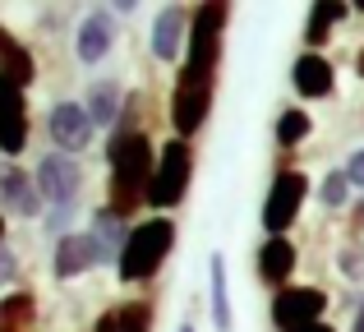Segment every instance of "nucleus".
<instances>
[{
    "mask_svg": "<svg viewBox=\"0 0 364 332\" xmlns=\"http://www.w3.org/2000/svg\"><path fill=\"white\" fill-rule=\"evenodd\" d=\"M346 180L355 194H364V148H355V153L346 157Z\"/></svg>",
    "mask_w": 364,
    "mask_h": 332,
    "instance_id": "nucleus-27",
    "label": "nucleus"
},
{
    "mask_svg": "<svg viewBox=\"0 0 364 332\" xmlns=\"http://www.w3.org/2000/svg\"><path fill=\"white\" fill-rule=\"evenodd\" d=\"M33 180L37 189H42V203L46 208H83V185H88V176H83V162L70 153H42L33 166Z\"/></svg>",
    "mask_w": 364,
    "mask_h": 332,
    "instance_id": "nucleus-6",
    "label": "nucleus"
},
{
    "mask_svg": "<svg viewBox=\"0 0 364 332\" xmlns=\"http://www.w3.org/2000/svg\"><path fill=\"white\" fill-rule=\"evenodd\" d=\"M9 240V222H5V213H0V245Z\"/></svg>",
    "mask_w": 364,
    "mask_h": 332,
    "instance_id": "nucleus-32",
    "label": "nucleus"
},
{
    "mask_svg": "<svg viewBox=\"0 0 364 332\" xmlns=\"http://www.w3.org/2000/svg\"><path fill=\"white\" fill-rule=\"evenodd\" d=\"M226 23H231V5H226V0H203V5H194V18H189V46H185V60H180L176 83L217 88L222 51H226Z\"/></svg>",
    "mask_w": 364,
    "mask_h": 332,
    "instance_id": "nucleus-2",
    "label": "nucleus"
},
{
    "mask_svg": "<svg viewBox=\"0 0 364 332\" xmlns=\"http://www.w3.org/2000/svg\"><path fill=\"white\" fill-rule=\"evenodd\" d=\"M0 79H9L14 88H33L37 83V55H33V46L28 42H14L5 55H0Z\"/></svg>",
    "mask_w": 364,
    "mask_h": 332,
    "instance_id": "nucleus-23",
    "label": "nucleus"
},
{
    "mask_svg": "<svg viewBox=\"0 0 364 332\" xmlns=\"http://www.w3.org/2000/svg\"><path fill=\"white\" fill-rule=\"evenodd\" d=\"M355 14H364V0H360V5H355Z\"/></svg>",
    "mask_w": 364,
    "mask_h": 332,
    "instance_id": "nucleus-35",
    "label": "nucleus"
},
{
    "mask_svg": "<svg viewBox=\"0 0 364 332\" xmlns=\"http://www.w3.org/2000/svg\"><path fill=\"white\" fill-rule=\"evenodd\" d=\"M107 208L124 222H134L139 213H148V185L157 171V144L148 129L134 134H107Z\"/></svg>",
    "mask_w": 364,
    "mask_h": 332,
    "instance_id": "nucleus-1",
    "label": "nucleus"
},
{
    "mask_svg": "<svg viewBox=\"0 0 364 332\" xmlns=\"http://www.w3.org/2000/svg\"><path fill=\"white\" fill-rule=\"evenodd\" d=\"M208 314L217 332H235V309H231V272H226V254H208Z\"/></svg>",
    "mask_w": 364,
    "mask_h": 332,
    "instance_id": "nucleus-17",
    "label": "nucleus"
},
{
    "mask_svg": "<svg viewBox=\"0 0 364 332\" xmlns=\"http://www.w3.org/2000/svg\"><path fill=\"white\" fill-rule=\"evenodd\" d=\"M33 144V116H28V92L0 79V157L18 162Z\"/></svg>",
    "mask_w": 364,
    "mask_h": 332,
    "instance_id": "nucleus-10",
    "label": "nucleus"
},
{
    "mask_svg": "<svg viewBox=\"0 0 364 332\" xmlns=\"http://www.w3.org/2000/svg\"><path fill=\"white\" fill-rule=\"evenodd\" d=\"M18 277H23L18 254L9 250V245H0V296H9V287H18Z\"/></svg>",
    "mask_w": 364,
    "mask_h": 332,
    "instance_id": "nucleus-26",
    "label": "nucleus"
},
{
    "mask_svg": "<svg viewBox=\"0 0 364 332\" xmlns=\"http://www.w3.org/2000/svg\"><path fill=\"white\" fill-rule=\"evenodd\" d=\"M328 305L332 296L323 287H286L267 300V318H272L277 332H295V328H309V323H323L328 318Z\"/></svg>",
    "mask_w": 364,
    "mask_h": 332,
    "instance_id": "nucleus-8",
    "label": "nucleus"
},
{
    "mask_svg": "<svg viewBox=\"0 0 364 332\" xmlns=\"http://www.w3.org/2000/svg\"><path fill=\"white\" fill-rule=\"evenodd\" d=\"M295 268H300V245H295L291 235H267V240L254 250V277L263 282L272 296L291 287Z\"/></svg>",
    "mask_w": 364,
    "mask_h": 332,
    "instance_id": "nucleus-13",
    "label": "nucleus"
},
{
    "mask_svg": "<svg viewBox=\"0 0 364 332\" xmlns=\"http://www.w3.org/2000/svg\"><path fill=\"white\" fill-rule=\"evenodd\" d=\"M14 42H18V37H14V33H9V28H5V23H0V55H5V51H9V46H14Z\"/></svg>",
    "mask_w": 364,
    "mask_h": 332,
    "instance_id": "nucleus-29",
    "label": "nucleus"
},
{
    "mask_svg": "<svg viewBox=\"0 0 364 332\" xmlns=\"http://www.w3.org/2000/svg\"><path fill=\"white\" fill-rule=\"evenodd\" d=\"M176 332H198V328H194V323H180V328H176Z\"/></svg>",
    "mask_w": 364,
    "mask_h": 332,
    "instance_id": "nucleus-34",
    "label": "nucleus"
},
{
    "mask_svg": "<svg viewBox=\"0 0 364 332\" xmlns=\"http://www.w3.org/2000/svg\"><path fill=\"white\" fill-rule=\"evenodd\" d=\"M0 332H37V296L33 291H9L0 296Z\"/></svg>",
    "mask_w": 364,
    "mask_h": 332,
    "instance_id": "nucleus-21",
    "label": "nucleus"
},
{
    "mask_svg": "<svg viewBox=\"0 0 364 332\" xmlns=\"http://www.w3.org/2000/svg\"><path fill=\"white\" fill-rule=\"evenodd\" d=\"M189 18H194V9H185L180 0H171V5H161L157 14H152V28H148V51H152V60H161V65H180V60H185Z\"/></svg>",
    "mask_w": 364,
    "mask_h": 332,
    "instance_id": "nucleus-9",
    "label": "nucleus"
},
{
    "mask_svg": "<svg viewBox=\"0 0 364 332\" xmlns=\"http://www.w3.org/2000/svg\"><path fill=\"white\" fill-rule=\"evenodd\" d=\"M124 97H129V92H124V83H120V79H97V83H92V88L83 92V107H88L92 125H97V129H107V134H111V129L120 125Z\"/></svg>",
    "mask_w": 364,
    "mask_h": 332,
    "instance_id": "nucleus-18",
    "label": "nucleus"
},
{
    "mask_svg": "<svg viewBox=\"0 0 364 332\" xmlns=\"http://www.w3.org/2000/svg\"><path fill=\"white\" fill-rule=\"evenodd\" d=\"M355 74H360V79H364V46H360V51H355Z\"/></svg>",
    "mask_w": 364,
    "mask_h": 332,
    "instance_id": "nucleus-33",
    "label": "nucleus"
},
{
    "mask_svg": "<svg viewBox=\"0 0 364 332\" xmlns=\"http://www.w3.org/2000/svg\"><path fill=\"white\" fill-rule=\"evenodd\" d=\"M92 268H102V254H97L88 231H70L55 240V250H51V277L55 282H79Z\"/></svg>",
    "mask_w": 364,
    "mask_h": 332,
    "instance_id": "nucleus-15",
    "label": "nucleus"
},
{
    "mask_svg": "<svg viewBox=\"0 0 364 332\" xmlns=\"http://www.w3.org/2000/svg\"><path fill=\"white\" fill-rule=\"evenodd\" d=\"M350 231H355V235L364 231V194L355 198V203H350Z\"/></svg>",
    "mask_w": 364,
    "mask_h": 332,
    "instance_id": "nucleus-28",
    "label": "nucleus"
},
{
    "mask_svg": "<svg viewBox=\"0 0 364 332\" xmlns=\"http://www.w3.org/2000/svg\"><path fill=\"white\" fill-rule=\"evenodd\" d=\"M350 332H364V296H360V305H355V318H350Z\"/></svg>",
    "mask_w": 364,
    "mask_h": 332,
    "instance_id": "nucleus-30",
    "label": "nucleus"
},
{
    "mask_svg": "<svg viewBox=\"0 0 364 332\" xmlns=\"http://www.w3.org/2000/svg\"><path fill=\"white\" fill-rule=\"evenodd\" d=\"M291 88H295L300 102L337 97V65H332L323 51H300L291 60Z\"/></svg>",
    "mask_w": 364,
    "mask_h": 332,
    "instance_id": "nucleus-14",
    "label": "nucleus"
},
{
    "mask_svg": "<svg viewBox=\"0 0 364 332\" xmlns=\"http://www.w3.org/2000/svg\"><path fill=\"white\" fill-rule=\"evenodd\" d=\"M309 134H314V116L309 111L304 107H282V116H277V125H272L277 148H282V153H295Z\"/></svg>",
    "mask_w": 364,
    "mask_h": 332,
    "instance_id": "nucleus-22",
    "label": "nucleus"
},
{
    "mask_svg": "<svg viewBox=\"0 0 364 332\" xmlns=\"http://www.w3.org/2000/svg\"><path fill=\"white\" fill-rule=\"evenodd\" d=\"M304 203H309V176L300 166H277L272 185L263 194V208H258V222L267 235H291Z\"/></svg>",
    "mask_w": 364,
    "mask_h": 332,
    "instance_id": "nucleus-5",
    "label": "nucleus"
},
{
    "mask_svg": "<svg viewBox=\"0 0 364 332\" xmlns=\"http://www.w3.org/2000/svg\"><path fill=\"white\" fill-rule=\"evenodd\" d=\"M152 318H157L152 300H120V305L102 309L92 332H152Z\"/></svg>",
    "mask_w": 364,
    "mask_h": 332,
    "instance_id": "nucleus-20",
    "label": "nucleus"
},
{
    "mask_svg": "<svg viewBox=\"0 0 364 332\" xmlns=\"http://www.w3.org/2000/svg\"><path fill=\"white\" fill-rule=\"evenodd\" d=\"M83 231L92 235V245H97V254H102V268H107V263H120V250H124V240H129L134 222H124V217H116L107 203H102V208H92V217H88Z\"/></svg>",
    "mask_w": 364,
    "mask_h": 332,
    "instance_id": "nucleus-16",
    "label": "nucleus"
},
{
    "mask_svg": "<svg viewBox=\"0 0 364 332\" xmlns=\"http://www.w3.org/2000/svg\"><path fill=\"white\" fill-rule=\"evenodd\" d=\"M176 240H180L176 217H143V222H134L129 240L120 250V263H116L120 287H148V282H157L166 259L176 254Z\"/></svg>",
    "mask_w": 364,
    "mask_h": 332,
    "instance_id": "nucleus-3",
    "label": "nucleus"
},
{
    "mask_svg": "<svg viewBox=\"0 0 364 332\" xmlns=\"http://www.w3.org/2000/svg\"><path fill=\"white\" fill-rule=\"evenodd\" d=\"M116 42H120V23H116V14H111L107 5H97V9H88V14L74 23V60L79 65H102L111 51H116Z\"/></svg>",
    "mask_w": 364,
    "mask_h": 332,
    "instance_id": "nucleus-11",
    "label": "nucleus"
},
{
    "mask_svg": "<svg viewBox=\"0 0 364 332\" xmlns=\"http://www.w3.org/2000/svg\"><path fill=\"white\" fill-rule=\"evenodd\" d=\"M194 185V144L171 134L166 144H157V171L148 185V217H171V208H180Z\"/></svg>",
    "mask_w": 364,
    "mask_h": 332,
    "instance_id": "nucleus-4",
    "label": "nucleus"
},
{
    "mask_svg": "<svg viewBox=\"0 0 364 332\" xmlns=\"http://www.w3.org/2000/svg\"><path fill=\"white\" fill-rule=\"evenodd\" d=\"M295 332H337V328H332L328 318H323V323H309V328H295Z\"/></svg>",
    "mask_w": 364,
    "mask_h": 332,
    "instance_id": "nucleus-31",
    "label": "nucleus"
},
{
    "mask_svg": "<svg viewBox=\"0 0 364 332\" xmlns=\"http://www.w3.org/2000/svg\"><path fill=\"white\" fill-rule=\"evenodd\" d=\"M350 14H355V9L341 5V0H314L309 18H304V51H323V46L332 42V28L346 23Z\"/></svg>",
    "mask_w": 364,
    "mask_h": 332,
    "instance_id": "nucleus-19",
    "label": "nucleus"
},
{
    "mask_svg": "<svg viewBox=\"0 0 364 332\" xmlns=\"http://www.w3.org/2000/svg\"><path fill=\"white\" fill-rule=\"evenodd\" d=\"M314 194H318V203L328 208V213L350 208V194H355V189H350V180H346V166H332L328 176L318 180V189H314Z\"/></svg>",
    "mask_w": 364,
    "mask_h": 332,
    "instance_id": "nucleus-24",
    "label": "nucleus"
},
{
    "mask_svg": "<svg viewBox=\"0 0 364 332\" xmlns=\"http://www.w3.org/2000/svg\"><path fill=\"white\" fill-rule=\"evenodd\" d=\"M0 213L23 217V222H42V213H46L33 171H23L18 162H9V157H0Z\"/></svg>",
    "mask_w": 364,
    "mask_h": 332,
    "instance_id": "nucleus-12",
    "label": "nucleus"
},
{
    "mask_svg": "<svg viewBox=\"0 0 364 332\" xmlns=\"http://www.w3.org/2000/svg\"><path fill=\"white\" fill-rule=\"evenodd\" d=\"M46 139H51L55 153H88L92 139H97V125H92L88 107H83V97H60L51 102V111H46Z\"/></svg>",
    "mask_w": 364,
    "mask_h": 332,
    "instance_id": "nucleus-7",
    "label": "nucleus"
},
{
    "mask_svg": "<svg viewBox=\"0 0 364 332\" xmlns=\"http://www.w3.org/2000/svg\"><path fill=\"white\" fill-rule=\"evenodd\" d=\"M332 263H337V272L346 282H364V245H341Z\"/></svg>",
    "mask_w": 364,
    "mask_h": 332,
    "instance_id": "nucleus-25",
    "label": "nucleus"
}]
</instances>
